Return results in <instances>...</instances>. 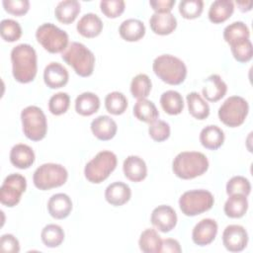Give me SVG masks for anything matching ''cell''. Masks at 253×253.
I'll list each match as a JSON object with an SVG mask.
<instances>
[{"instance_id":"20","label":"cell","mask_w":253,"mask_h":253,"mask_svg":"<svg viewBox=\"0 0 253 253\" xmlns=\"http://www.w3.org/2000/svg\"><path fill=\"white\" fill-rule=\"evenodd\" d=\"M131 197V190L128 185L123 182H114L105 190L106 201L114 206L121 207L127 203Z\"/></svg>"},{"instance_id":"14","label":"cell","mask_w":253,"mask_h":253,"mask_svg":"<svg viewBox=\"0 0 253 253\" xmlns=\"http://www.w3.org/2000/svg\"><path fill=\"white\" fill-rule=\"evenodd\" d=\"M217 234V223L212 218H203L193 228V242L199 246L211 244Z\"/></svg>"},{"instance_id":"17","label":"cell","mask_w":253,"mask_h":253,"mask_svg":"<svg viewBox=\"0 0 253 253\" xmlns=\"http://www.w3.org/2000/svg\"><path fill=\"white\" fill-rule=\"evenodd\" d=\"M203 87V96L210 102H217L224 97L227 91V85L218 74H211L205 80Z\"/></svg>"},{"instance_id":"13","label":"cell","mask_w":253,"mask_h":253,"mask_svg":"<svg viewBox=\"0 0 253 253\" xmlns=\"http://www.w3.org/2000/svg\"><path fill=\"white\" fill-rule=\"evenodd\" d=\"M150 221L161 232L171 231L177 224V214L173 208L167 205L156 207L150 216Z\"/></svg>"},{"instance_id":"5","label":"cell","mask_w":253,"mask_h":253,"mask_svg":"<svg viewBox=\"0 0 253 253\" xmlns=\"http://www.w3.org/2000/svg\"><path fill=\"white\" fill-rule=\"evenodd\" d=\"M117 155L109 150L98 152L84 168L85 178L94 184L105 181L117 167Z\"/></svg>"},{"instance_id":"29","label":"cell","mask_w":253,"mask_h":253,"mask_svg":"<svg viewBox=\"0 0 253 253\" xmlns=\"http://www.w3.org/2000/svg\"><path fill=\"white\" fill-rule=\"evenodd\" d=\"M249 38L250 31L246 24L241 21L233 22L223 30V39L229 45L249 40Z\"/></svg>"},{"instance_id":"35","label":"cell","mask_w":253,"mask_h":253,"mask_svg":"<svg viewBox=\"0 0 253 253\" xmlns=\"http://www.w3.org/2000/svg\"><path fill=\"white\" fill-rule=\"evenodd\" d=\"M41 238L42 243L49 248L58 247L64 240L63 229L54 223L45 225L41 233Z\"/></svg>"},{"instance_id":"22","label":"cell","mask_w":253,"mask_h":253,"mask_svg":"<svg viewBox=\"0 0 253 253\" xmlns=\"http://www.w3.org/2000/svg\"><path fill=\"white\" fill-rule=\"evenodd\" d=\"M10 162L19 169H28L35 162V152L31 146L18 143L10 151Z\"/></svg>"},{"instance_id":"2","label":"cell","mask_w":253,"mask_h":253,"mask_svg":"<svg viewBox=\"0 0 253 253\" xmlns=\"http://www.w3.org/2000/svg\"><path fill=\"white\" fill-rule=\"evenodd\" d=\"M209 168L207 156L199 151H183L176 155L172 162L174 174L181 179L189 180L203 175Z\"/></svg>"},{"instance_id":"49","label":"cell","mask_w":253,"mask_h":253,"mask_svg":"<svg viewBox=\"0 0 253 253\" xmlns=\"http://www.w3.org/2000/svg\"><path fill=\"white\" fill-rule=\"evenodd\" d=\"M236 4L237 6L239 7V10L242 11V12H248L251 10L252 8V2L249 1V2H245V1H236Z\"/></svg>"},{"instance_id":"32","label":"cell","mask_w":253,"mask_h":253,"mask_svg":"<svg viewBox=\"0 0 253 253\" xmlns=\"http://www.w3.org/2000/svg\"><path fill=\"white\" fill-rule=\"evenodd\" d=\"M248 210L247 197L243 195H230L224 203V213L230 218L242 217Z\"/></svg>"},{"instance_id":"9","label":"cell","mask_w":253,"mask_h":253,"mask_svg":"<svg viewBox=\"0 0 253 253\" xmlns=\"http://www.w3.org/2000/svg\"><path fill=\"white\" fill-rule=\"evenodd\" d=\"M213 203V195L203 189L187 191L179 199L180 210L187 216H195L211 210Z\"/></svg>"},{"instance_id":"26","label":"cell","mask_w":253,"mask_h":253,"mask_svg":"<svg viewBox=\"0 0 253 253\" xmlns=\"http://www.w3.org/2000/svg\"><path fill=\"white\" fill-rule=\"evenodd\" d=\"M234 11V4L231 0H215L209 9V19L213 24L225 22Z\"/></svg>"},{"instance_id":"48","label":"cell","mask_w":253,"mask_h":253,"mask_svg":"<svg viewBox=\"0 0 253 253\" xmlns=\"http://www.w3.org/2000/svg\"><path fill=\"white\" fill-rule=\"evenodd\" d=\"M160 252H174V253H180L182 252V248L180 246V243L173 238H166L162 240L161 249Z\"/></svg>"},{"instance_id":"43","label":"cell","mask_w":253,"mask_h":253,"mask_svg":"<svg viewBox=\"0 0 253 253\" xmlns=\"http://www.w3.org/2000/svg\"><path fill=\"white\" fill-rule=\"evenodd\" d=\"M148 133L153 140L158 142L164 141L170 136V126L165 121L156 120L149 124Z\"/></svg>"},{"instance_id":"18","label":"cell","mask_w":253,"mask_h":253,"mask_svg":"<svg viewBox=\"0 0 253 253\" xmlns=\"http://www.w3.org/2000/svg\"><path fill=\"white\" fill-rule=\"evenodd\" d=\"M91 130L100 140H110L117 133V123L109 116H99L91 122Z\"/></svg>"},{"instance_id":"38","label":"cell","mask_w":253,"mask_h":253,"mask_svg":"<svg viewBox=\"0 0 253 253\" xmlns=\"http://www.w3.org/2000/svg\"><path fill=\"white\" fill-rule=\"evenodd\" d=\"M0 35L5 42H13L21 38L22 28L17 21L4 19L0 23Z\"/></svg>"},{"instance_id":"41","label":"cell","mask_w":253,"mask_h":253,"mask_svg":"<svg viewBox=\"0 0 253 253\" xmlns=\"http://www.w3.org/2000/svg\"><path fill=\"white\" fill-rule=\"evenodd\" d=\"M70 105V97L65 92H58L52 95L48 101V110L52 115L59 116L68 110Z\"/></svg>"},{"instance_id":"24","label":"cell","mask_w":253,"mask_h":253,"mask_svg":"<svg viewBox=\"0 0 253 253\" xmlns=\"http://www.w3.org/2000/svg\"><path fill=\"white\" fill-rule=\"evenodd\" d=\"M223 141L224 132L217 126L209 125L200 132V142L207 149L215 150L223 144Z\"/></svg>"},{"instance_id":"34","label":"cell","mask_w":253,"mask_h":253,"mask_svg":"<svg viewBox=\"0 0 253 253\" xmlns=\"http://www.w3.org/2000/svg\"><path fill=\"white\" fill-rule=\"evenodd\" d=\"M162 239L157 231L153 228H146L140 234L138 239L139 249L144 253L160 252Z\"/></svg>"},{"instance_id":"30","label":"cell","mask_w":253,"mask_h":253,"mask_svg":"<svg viewBox=\"0 0 253 253\" xmlns=\"http://www.w3.org/2000/svg\"><path fill=\"white\" fill-rule=\"evenodd\" d=\"M133 115L138 121L151 124L158 119L159 112L152 101L144 98L138 99L134 104Z\"/></svg>"},{"instance_id":"39","label":"cell","mask_w":253,"mask_h":253,"mask_svg":"<svg viewBox=\"0 0 253 253\" xmlns=\"http://www.w3.org/2000/svg\"><path fill=\"white\" fill-rule=\"evenodd\" d=\"M251 192V184L249 180L243 176H234L226 183V194L248 196Z\"/></svg>"},{"instance_id":"47","label":"cell","mask_w":253,"mask_h":253,"mask_svg":"<svg viewBox=\"0 0 253 253\" xmlns=\"http://www.w3.org/2000/svg\"><path fill=\"white\" fill-rule=\"evenodd\" d=\"M149 5L155 11V13H171L175 0H151Z\"/></svg>"},{"instance_id":"15","label":"cell","mask_w":253,"mask_h":253,"mask_svg":"<svg viewBox=\"0 0 253 253\" xmlns=\"http://www.w3.org/2000/svg\"><path fill=\"white\" fill-rule=\"evenodd\" d=\"M68 79L67 69L58 62L48 63L43 70V81L50 89H58L65 86Z\"/></svg>"},{"instance_id":"28","label":"cell","mask_w":253,"mask_h":253,"mask_svg":"<svg viewBox=\"0 0 253 253\" xmlns=\"http://www.w3.org/2000/svg\"><path fill=\"white\" fill-rule=\"evenodd\" d=\"M99 108L100 99L92 92H83L75 99V111L81 116H91L98 112Z\"/></svg>"},{"instance_id":"6","label":"cell","mask_w":253,"mask_h":253,"mask_svg":"<svg viewBox=\"0 0 253 253\" xmlns=\"http://www.w3.org/2000/svg\"><path fill=\"white\" fill-rule=\"evenodd\" d=\"M67 178L68 172L64 166L56 163H44L35 170L33 182L39 190L46 191L62 186Z\"/></svg>"},{"instance_id":"46","label":"cell","mask_w":253,"mask_h":253,"mask_svg":"<svg viewBox=\"0 0 253 253\" xmlns=\"http://www.w3.org/2000/svg\"><path fill=\"white\" fill-rule=\"evenodd\" d=\"M0 250L8 253H18L20 251V244L18 239L13 234H3L0 239Z\"/></svg>"},{"instance_id":"8","label":"cell","mask_w":253,"mask_h":253,"mask_svg":"<svg viewBox=\"0 0 253 253\" xmlns=\"http://www.w3.org/2000/svg\"><path fill=\"white\" fill-rule=\"evenodd\" d=\"M38 42L48 52L58 53L68 46V35L52 23H44L36 31Z\"/></svg>"},{"instance_id":"10","label":"cell","mask_w":253,"mask_h":253,"mask_svg":"<svg viewBox=\"0 0 253 253\" xmlns=\"http://www.w3.org/2000/svg\"><path fill=\"white\" fill-rule=\"evenodd\" d=\"M249 112L248 102L240 96L228 97L219 107L217 115L221 123L229 127L241 126Z\"/></svg>"},{"instance_id":"21","label":"cell","mask_w":253,"mask_h":253,"mask_svg":"<svg viewBox=\"0 0 253 253\" xmlns=\"http://www.w3.org/2000/svg\"><path fill=\"white\" fill-rule=\"evenodd\" d=\"M149 25L154 34L166 36L176 29L177 19L172 13H153L149 19Z\"/></svg>"},{"instance_id":"33","label":"cell","mask_w":253,"mask_h":253,"mask_svg":"<svg viewBox=\"0 0 253 253\" xmlns=\"http://www.w3.org/2000/svg\"><path fill=\"white\" fill-rule=\"evenodd\" d=\"M188 110L191 116L197 120H205L210 115V106L198 92H191L186 97Z\"/></svg>"},{"instance_id":"44","label":"cell","mask_w":253,"mask_h":253,"mask_svg":"<svg viewBox=\"0 0 253 253\" xmlns=\"http://www.w3.org/2000/svg\"><path fill=\"white\" fill-rule=\"evenodd\" d=\"M125 1L123 0H103L100 2L102 13L111 19L121 16L125 11Z\"/></svg>"},{"instance_id":"36","label":"cell","mask_w":253,"mask_h":253,"mask_svg":"<svg viewBox=\"0 0 253 253\" xmlns=\"http://www.w3.org/2000/svg\"><path fill=\"white\" fill-rule=\"evenodd\" d=\"M105 108L112 115H122L127 108V99L122 92H111L105 98Z\"/></svg>"},{"instance_id":"37","label":"cell","mask_w":253,"mask_h":253,"mask_svg":"<svg viewBox=\"0 0 253 253\" xmlns=\"http://www.w3.org/2000/svg\"><path fill=\"white\" fill-rule=\"evenodd\" d=\"M152 83L148 75L144 73L137 74L130 82V93L136 99L146 98L151 91Z\"/></svg>"},{"instance_id":"11","label":"cell","mask_w":253,"mask_h":253,"mask_svg":"<svg viewBox=\"0 0 253 253\" xmlns=\"http://www.w3.org/2000/svg\"><path fill=\"white\" fill-rule=\"evenodd\" d=\"M27 180L19 173L8 175L0 189V202L2 205L13 208L19 204L22 194L26 191Z\"/></svg>"},{"instance_id":"3","label":"cell","mask_w":253,"mask_h":253,"mask_svg":"<svg viewBox=\"0 0 253 253\" xmlns=\"http://www.w3.org/2000/svg\"><path fill=\"white\" fill-rule=\"evenodd\" d=\"M156 76L170 85H179L187 76V67L180 58L171 54H161L152 63Z\"/></svg>"},{"instance_id":"42","label":"cell","mask_w":253,"mask_h":253,"mask_svg":"<svg viewBox=\"0 0 253 253\" xmlns=\"http://www.w3.org/2000/svg\"><path fill=\"white\" fill-rule=\"evenodd\" d=\"M230 49H231L233 57L238 62L245 63V62H248L252 58L253 47H252V42L250 40H246L241 42L230 45Z\"/></svg>"},{"instance_id":"23","label":"cell","mask_w":253,"mask_h":253,"mask_svg":"<svg viewBox=\"0 0 253 253\" xmlns=\"http://www.w3.org/2000/svg\"><path fill=\"white\" fill-rule=\"evenodd\" d=\"M77 32L88 39L99 36L103 30V22L100 17L94 13L83 15L76 25Z\"/></svg>"},{"instance_id":"12","label":"cell","mask_w":253,"mask_h":253,"mask_svg":"<svg viewBox=\"0 0 253 253\" xmlns=\"http://www.w3.org/2000/svg\"><path fill=\"white\" fill-rule=\"evenodd\" d=\"M222 243L230 252H240L245 249L248 243V233L239 224H229L222 232Z\"/></svg>"},{"instance_id":"40","label":"cell","mask_w":253,"mask_h":253,"mask_svg":"<svg viewBox=\"0 0 253 253\" xmlns=\"http://www.w3.org/2000/svg\"><path fill=\"white\" fill-rule=\"evenodd\" d=\"M178 8L183 18L192 20L201 16L204 9V2L202 0H182Z\"/></svg>"},{"instance_id":"1","label":"cell","mask_w":253,"mask_h":253,"mask_svg":"<svg viewBox=\"0 0 253 253\" xmlns=\"http://www.w3.org/2000/svg\"><path fill=\"white\" fill-rule=\"evenodd\" d=\"M12 73L16 81L20 83L32 82L38 71L37 52L28 43H20L11 50Z\"/></svg>"},{"instance_id":"19","label":"cell","mask_w":253,"mask_h":253,"mask_svg":"<svg viewBox=\"0 0 253 253\" xmlns=\"http://www.w3.org/2000/svg\"><path fill=\"white\" fill-rule=\"evenodd\" d=\"M125 176L131 182H140L147 175V167L142 158L136 155L127 156L123 164Z\"/></svg>"},{"instance_id":"7","label":"cell","mask_w":253,"mask_h":253,"mask_svg":"<svg viewBox=\"0 0 253 253\" xmlns=\"http://www.w3.org/2000/svg\"><path fill=\"white\" fill-rule=\"evenodd\" d=\"M24 134L33 141L44 138L47 131L46 118L42 110L37 106H28L21 112Z\"/></svg>"},{"instance_id":"45","label":"cell","mask_w":253,"mask_h":253,"mask_svg":"<svg viewBox=\"0 0 253 253\" xmlns=\"http://www.w3.org/2000/svg\"><path fill=\"white\" fill-rule=\"evenodd\" d=\"M2 4L6 12L15 16H23L30 9L28 0H3Z\"/></svg>"},{"instance_id":"4","label":"cell","mask_w":253,"mask_h":253,"mask_svg":"<svg viewBox=\"0 0 253 253\" xmlns=\"http://www.w3.org/2000/svg\"><path fill=\"white\" fill-rule=\"evenodd\" d=\"M62 59L81 77H88L93 73L95 55L83 43L72 42L61 53Z\"/></svg>"},{"instance_id":"16","label":"cell","mask_w":253,"mask_h":253,"mask_svg":"<svg viewBox=\"0 0 253 253\" xmlns=\"http://www.w3.org/2000/svg\"><path fill=\"white\" fill-rule=\"evenodd\" d=\"M47 211L53 218L63 219L67 217L72 211V201L69 196L64 193L54 194L47 202Z\"/></svg>"},{"instance_id":"27","label":"cell","mask_w":253,"mask_h":253,"mask_svg":"<svg viewBox=\"0 0 253 253\" xmlns=\"http://www.w3.org/2000/svg\"><path fill=\"white\" fill-rule=\"evenodd\" d=\"M80 13V3L77 0L60 1L55 9L54 15L56 19L62 24H71L75 21Z\"/></svg>"},{"instance_id":"25","label":"cell","mask_w":253,"mask_h":253,"mask_svg":"<svg viewBox=\"0 0 253 253\" xmlns=\"http://www.w3.org/2000/svg\"><path fill=\"white\" fill-rule=\"evenodd\" d=\"M120 36L126 42H137L145 35V26L138 19H126L119 28Z\"/></svg>"},{"instance_id":"31","label":"cell","mask_w":253,"mask_h":253,"mask_svg":"<svg viewBox=\"0 0 253 253\" xmlns=\"http://www.w3.org/2000/svg\"><path fill=\"white\" fill-rule=\"evenodd\" d=\"M160 105L165 113L171 116L179 115L184 109V100L182 95L175 90H168L162 93Z\"/></svg>"}]
</instances>
